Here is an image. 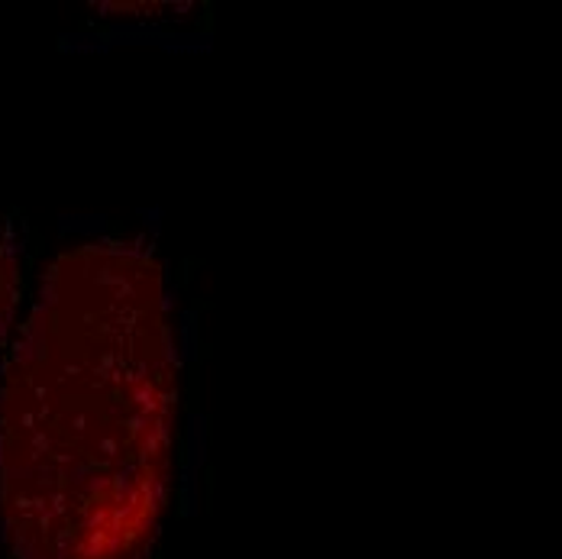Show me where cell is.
<instances>
[{"label": "cell", "mask_w": 562, "mask_h": 559, "mask_svg": "<svg viewBox=\"0 0 562 559\" xmlns=\"http://www.w3.org/2000/svg\"><path fill=\"white\" fill-rule=\"evenodd\" d=\"M178 353L162 266L98 239L49 266L0 382L13 559H146L169 511Z\"/></svg>", "instance_id": "cell-1"}, {"label": "cell", "mask_w": 562, "mask_h": 559, "mask_svg": "<svg viewBox=\"0 0 562 559\" xmlns=\"http://www.w3.org/2000/svg\"><path fill=\"white\" fill-rule=\"evenodd\" d=\"M16 301H20V266L16 256L7 246H0V339L10 327Z\"/></svg>", "instance_id": "cell-2"}]
</instances>
